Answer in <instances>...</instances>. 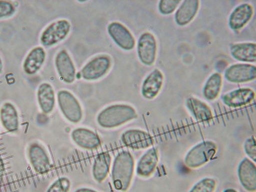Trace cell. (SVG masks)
Masks as SVG:
<instances>
[{"instance_id":"6da1fadb","label":"cell","mask_w":256,"mask_h":192,"mask_svg":"<svg viewBox=\"0 0 256 192\" xmlns=\"http://www.w3.org/2000/svg\"><path fill=\"white\" fill-rule=\"evenodd\" d=\"M134 162L131 153L122 152L116 156L112 168V178L114 188L125 192L129 189L134 176Z\"/></svg>"},{"instance_id":"7a4b0ae2","label":"cell","mask_w":256,"mask_h":192,"mask_svg":"<svg viewBox=\"0 0 256 192\" xmlns=\"http://www.w3.org/2000/svg\"><path fill=\"white\" fill-rule=\"evenodd\" d=\"M137 114L132 107L127 104H114L105 108L98 116L100 126L114 128L134 120Z\"/></svg>"},{"instance_id":"3957f363","label":"cell","mask_w":256,"mask_h":192,"mask_svg":"<svg viewBox=\"0 0 256 192\" xmlns=\"http://www.w3.org/2000/svg\"><path fill=\"white\" fill-rule=\"evenodd\" d=\"M216 150L217 146L212 142H202L190 150L185 158V164L189 168H200L216 155Z\"/></svg>"},{"instance_id":"277c9868","label":"cell","mask_w":256,"mask_h":192,"mask_svg":"<svg viewBox=\"0 0 256 192\" xmlns=\"http://www.w3.org/2000/svg\"><path fill=\"white\" fill-rule=\"evenodd\" d=\"M57 97L59 107L66 118L70 122H79L82 120L83 113L76 98L67 90L60 91Z\"/></svg>"},{"instance_id":"5b68a950","label":"cell","mask_w":256,"mask_h":192,"mask_svg":"<svg viewBox=\"0 0 256 192\" xmlns=\"http://www.w3.org/2000/svg\"><path fill=\"white\" fill-rule=\"evenodd\" d=\"M70 22L62 20L52 22L45 29L41 36V43L45 46H52L63 40L70 33Z\"/></svg>"},{"instance_id":"8992f818","label":"cell","mask_w":256,"mask_h":192,"mask_svg":"<svg viewBox=\"0 0 256 192\" xmlns=\"http://www.w3.org/2000/svg\"><path fill=\"white\" fill-rule=\"evenodd\" d=\"M110 66L111 61L108 56L96 57L82 68V76L88 81L97 80L106 74Z\"/></svg>"},{"instance_id":"52a82bcc","label":"cell","mask_w":256,"mask_h":192,"mask_svg":"<svg viewBox=\"0 0 256 192\" xmlns=\"http://www.w3.org/2000/svg\"><path fill=\"white\" fill-rule=\"evenodd\" d=\"M138 54L142 62L152 66L154 62L156 54V41L152 34L144 33L139 38Z\"/></svg>"},{"instance_id":"ba28073f","label":"cell","mask_w":256,"mask_h":192,"mask_svg":"<svg viewBox=\"0 0 256 192\" xmlns=\"http://www.w3.org/2000/svg\"><path fill=\"white\" fill-rule=\"evenodd\" d=\"M123 144L132 150H144L152 146V136L147 132L139 130H130L122 136Z\"/></svg>"},{"instance_id":"9c48e42d","label":"cell","mask_w":256,"mask_h":192,"mask_svg":"<svg viewBox=\"0 0 256 192\" xmlns=\"http://www.w3.org/2000/svg\"><path fill=\"white\" fill-rule=\"evenodd\" d=\"M225 77L228 82L233 83L252 81L256 77V68L250 64H235L226 70Z\"/></svg>"},{"instance_id":"30bf717a","label":"cell","mask_w":256,"mask_h":192,"mask_svg":"<svg viewBox=\"0 0 256 192\" xmlns=\"http://www.w3.org/2000/svg\"><path fill=\"white\" fill-rule=\"evenodd\" d=\"M30 162L36 172L44 174L51 168V162L44 148L40 144H32L28 150Z\"/></svg>"},{"instance_id":"8fae6325","label":"cell","mask_w":256,"mask_h":192,"mask_svg":"<svg viewBox=\"0 0 256 192\" xmlns=\"http://www.w3.org/2000/svg\"><path fill=\"white\" fill-rule=\"evenodd\" d=\"M108 31L112 40L118 46L125 50H131L136 44V40L131 32L120 22H114L108 25Z\"/></svg>"},{"instance_id":"7c38bea8","label":"cell","mask_w":256,"mask_h":192,"mask_svg":"<svg viewBox=\"0 0 256 192\" xmlns=\"http://www.w3.org/2000/svg\"><path fill=\"white\" fill-rule=\"evenodd\" d=\"M56 66L59 76L62 80L68 84H72L76 78V70L72 58L66 50L57 54Z\"/></svg>"},{"instance_id":"4fadbf2b","label":"cell","mask_w":256,"mask_h":192,"mask_svg":"<svg viewBox=\"0 0 256 192\" xmlns=\"http://www.w3.org/2000/svg\"><path fill=\"white\" fill-rule=\"evenodd\" d=\"M240 182L244 188L250 192L256 191V168L250 160L244 158L238 168Z\"/></svg>"},{"instance_id":"5bb4252c","label":"cell","mask_w":256,"mask_h":192,"mask_svg":"<svg viewBox=\"0 0 256 192\" xmlns=\"http://www.w3.org/2000/svg\"><path fill=\"white\" fill-rule=\"evenodd\" d=\"M73 141L80 148L88 150L100 147V140L96 132L86 128H78L72 132Z\"/></svg>"},{"instance_id":"9a60e30c","label":"cell","mask_w":256,"mask_h":192,"mask_svg":"<svg viewBox=\"0 0 256 192\" xmlns=\"http://www.w3.org/2000/svg\"><path fill=\"white\" fill-rule=\"evenodd\" d=\"M254 97L255 93L252 89L243 88L226 94L223 96L222 100L224 104L236 108L250 104Z\"/></svg>"},{"instance_id":"2e32d148","label":"cell","mask_w":256,"mask_h":192,"mask_svg":"<svg viewBox=\"0 0 256 192\" xmlns=\"http://www.w3.org/2000/svg\"><path fill=\"white\" fill-rule=\"evenodd\" d=\"M158 160L156 148H150L139 160L136 168L137 175L141 178L150 177L154 172Z\"/></svg>"},{"instance_id":"e0dca14e","label":"cell","mask_w":256,"mask_h":192,"mask_svg":"<svg viewBox=\"0 0 256 192\" xmlns=\"http://www.w3.org/2000/svg\"><path fill=\"white\" fill-rule=\"evenodd\" d=\"M164 82V75L160 70H156L148 74L144 82L142 93L147 99L152 100L159 93Z\"/></svg>"},{"instance_id":"ac0fdd59","label":"cell","mask_w":256,"mask_h":192,"mask_svg":"<svg viewBox=\"0 0 256 192\" xmlns=\"http://www.w3.org/2000/svg\"><path fill=\"white\" fill-rule=\"evenodd\" d=\"M254 10L250 4H240L234 9L230 18V26L234 30L241 29L246 25L253 15Z\"/></svg>"},{"instance_id":"d6986e66","label":"cell","mask_w":256,"mask_h":192,"mask_svg":"<svg viewBox=\"0 0 256 192\" xmlns=\"http://www.w3.org/2000/svg\"><path fill=\"white\" fill-rule=\"evenodd\" d=\"M0 120L6 131L14 132L19 129V116L12 104L6 102L0 110Z\"/></svg>"},{"instance_id":"ffe728a7","label":"cell","mask_w":256,"mask_h":192,"mask_svg":"<svg viewBox=\"0 0 256 192\" xmlns=\"http://www.w3.org/2000/svg\"><path fill=\"white\" fill-rule=\"evenodd\" d=\"M45 58L46 52L42 48H34L25 59L24 65L25 72L29 75L35 74L40 70Z\"/></svg>"},{"instance_id":"44dd1931","label":"cell","mask_w":256,"mask_h":192,"mask_svg":"<svg viewBox=\"0 0 256 192\" xmlns=\"http://www.w3.org/2000/svg\"><path fill=\"white\" fill-rule=\"evenodd\" d=\"M38 99L41 110L44 114H50L52 111L56 104L54 92L51 84H41L38 91Z\"/></svg>"},{"instance_id":"7402d4cb","label":"cell","mask_w":256,"mask_h":192,"mask_svg":"<svg viewBox=\"0 0 256 192\" xmlns=\"http://www.w3.org/2000/svg\"><path fill=\"white\" fill-rule=\"evenodd\" d=\"M200 2L198 0H186L176 14V20L180 25H186L191 22L198 12Z\"/></svg>"},{"instance_id":"603a6c76","label":"cell","mask_w":256,"mask_h":192,"mask_svg":"<svg viewBox=\"0 0 256 192\" xmlns=\"http://www.w3.org/2000/svg\"><path fill=\"white\" fill-rule=\"evenodd\" d=\"M111 156L108 152H102L96 158L93 164L92 174L96 182H102L108 176L110 168Z\"/></svg>"},{"instance_id":"cb8c5ba5","label":"cell","mask_w":256,"mask_h":192,"mask_svg":"<svg viewBox=\"0 0 256 192\" xmlns=\"http://www.w3.org/2000/svg\"><path fill=\"white\" fill-rule=\"evenodd\" d=\"M230 52L236 60L248 62L256 60V46L255 43H241L232 46Z\"/></svg>"},{"instance_id":"d4e9b609","label":"cell","mask_w":256,"mask_h":192,"mask_svg":"<svg viewBox=\"0 0 256 192\" xmlns=\"http://www.w3.org/2000/svg\"><path fill=\"white\" fill-rule=\"evenodd\" d=\"M186 105L190 111L198 121L206 122L212 120V114L211 109L200 100L194 98H189L187 100Z\"/></svg>"},{"instance_id":"484cf974","label":"cell","mask_w":256,"mask_h":192,"mask_svg":"<svg viewBox=\"0 0 256 192\" xmlns=\"http://www.w3.org/2000/svg\"><path fill=\"white\" fill-rule=\"evenodd\" d=\"M222 82V76L218 73H214L209 78L203 90V94L206 99L214 100L218 97L220 92Z\"/></svg>"},{"instance_id":"4316f807","label":"cell","mask_w":256,"mask_h":192,"mask_svg":"<svg viewBox=\"0 0 256 192\" xmlns=\"http://www.w3.org/2000/svg\"><path fill=\"white\" fill-rule=\"evenodd\" d=\"M216 186V180L212 178H205L198 182L190 192H214Z\"/></svg>"},{"instance_id":"83f0119b","label":"cell","mask_w":256,"mask_h":192,"mask_svg":"<svg viewBox=\"0 0 256 192\" xmlns=\"http://www.w3.org/2000/svg\"><path fill=\"white\" fill-rule=\"evenodd\" d=\"M70 188V180L68 178L62 177L56 180L46 192H68Z\"/></svg>"},{"instance_id":"f1b7e54d","label":"cell","mask_w":256,"mask_h":192,"mask_svg":"<svg viewBox=\"0 0 256 192\" xmlns=\"http://www.w3.org/2000/svg\"><path fill=\"white\" fill-rule=\"evenodd\" d=\"M180 0H162L159 4V10L163 14H169L174 11Z\"/></svg>"},{"instance_id":"f546056e","label":"cell","mask_w":256,"mask_h":192,"mask_svg":"<svg viewBox=\"0 0 256 192\" xmlns=\"http://www.w3.org/2000/svg\"><path fill=\"white\" fill-rule=\"evenodd\" d=\"M15 10V6L10 2L0 1V19L13 15Z\"/></svg>"},{"instance_id":"4dcf8cb0","label":"cell","mask_w":256,"mask_h":192,"mask_svg":"<svg viewBox=\"0 0 256 192\" xmlns=\"http://www.w3.org/2000/svg\"><path fill=\"white\" fill-rule=\"evenodd\" d=\"M244 150L248 156L251 158V159L256 162V142L254 137L248 139L244 143Z\"/></svg>"},{"instance_id":"1f68e13d","label":"cell","mask_w":256,"mask_h":192,"mask_svg":"<svg viewBox=\"0 0 256 192\" xmlns=\"http://www.w3.org/2000/svg\"><path fill=\"white\" fill-rule=\"evenodd\" d=\"M4 173V164L3 160L0 157V186L3 182Z\"/></svg>"},{"instance_id":"d6a6232c","label":"cell","mask_w":256,"mask_h":192,"mask_svg":"<svg viewBox=\"0 0 256 192\" xmlns=\"http://www.w3.org/2000/svg\"><path fill=\"white\" fill-rule=\"evenodd\" d=\"M75 192H98L90 188H82L77 190Z\"/></svg>"},{"instance_id":"836d02e7","label":"cell","mask_w":256,"mask_h":192,"mask_svg":"<svg viewBox=\"0 0 256 192\" xmlns=\"http://www.w3.org/2000/svg\"><path fill=\"white\" fill-rule=\"evenodd\" d=\"M2 70H3V62H2V59L0 58V73L2 72Z\"/></svg>"},{"instance_id":"e575fe53","label":"cell","mask_w":256,"mask_h":192,"mask_svg":"<svg viewBox=\"0 0 256 192\" xmlns=\"http://www.w3.org/2000/svg\"><path fill=\"white\" fill-rule=\"evenodd\" d=\"M224 192H238L236 190H235L234 189L228 188V189L224 191Z\"/></svg>"}]
</instances>
